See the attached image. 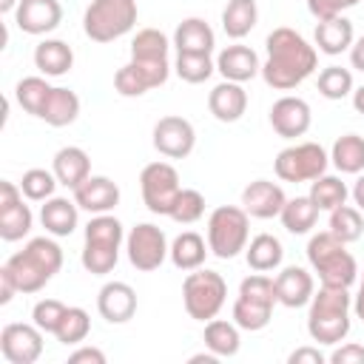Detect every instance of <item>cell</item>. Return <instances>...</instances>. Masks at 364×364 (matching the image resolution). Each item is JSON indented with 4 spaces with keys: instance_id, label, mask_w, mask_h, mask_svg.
I'll return each instance as SVG.
<instances>
[{
    "instance_id": "1",
    "label": "cell",
    "mask_w": 364,
    "mask_h": 364,
    "mask_svg": "<svg viewBox=\"0 0 364 364\" xmlns=\"http://www.w3.org/2000/svg\"><path fill=\"white\" fill-rule=\"evenodd\" d=\"M264 48L267 60L262 63V80L276 91H293L318 65V48L290 26L273 28L264 40Z\"/></svg>"
},
{
    "instance_id": "2",
    "label": "cell",
    "mask_w": 364,
    "mask_h": 364,
    "mask_svg": "<svg viewBox=\"0 0 364 364\" xmlns=\"http://www.w3.org/2000/svg\"><path fill=\"white\" fill-rule=\"evenodd\" d=\"M353 313V296L350 287H330L321 284L318 293H313L310 299V310H307V333L316 344H327L336 347L347 338L350 333V316Z\"/></svg>"
},
{
    "instance_id": "3",
    "label": "cell",
    "mask_w": 364,
    "mask_h": 364,
    "mask_svg": "<svg viewBox=\"0 0 364 364\" xmlns=\"http://www.w3.org/2000/svg\"><path fill=\"white\" fill-rule=\"evenodd\" d=\"M6 267L17 284L20 293H37L43 290L63 267V247L48 236L28 239L23 250L11 253L6 259Z\"/></svg>"
},
{
    "instance_id": "4",
    "label": "cell",
    "mask_w": 364,
    "mask_h": 364,
    "mask_svg": "<svg viewBox=\"0 0 364 364\" xmlns=\"http://www.w3.org/2000/svg\"><path fill=\"white\" fill-rule=\"evenodd\" d=\"M307 262L321 284L330 287H353L358 282L355 256L347 250V242L333 236L330 230L313 233L307 242Z\"/></svg>"
},
{
    "instance_id": "5",
    "label": "cell",
    "mask_w": 364,
    "mask_h": 364,
    "mask_svg": "<svg viewBox=\"0 0 364 364\" xmlns=\"http://www.w3.org/2000/svg\"><path fill=\"white\" fill-rule=\"evenodd\" d=\"M125 242L122 222L111 213H97L85 225L80 262L91 276H108L119 262V247Z\"/></svg>"
},
{
    "instance_id": "6",
    "label": "cell",
    "mask_w": 364,
    "mask_h": 364,
    "mask_svg": "<svg viewBox=\"0 0 364 364\" xmlns=\"http://www.w3.org/2000/svg\"><path fill=\"white\" fill-rule=\"evenodd\" d=\"M276 304H279V299H276L273 279L267 273L253 270V276L242 279V284H239V296L233 301V321L239 324V330H247V333L264 330L273 318Z\"/></svg>"
},
{
    "instance_id": "7",
    "label": "cell",
    "mask_w": 364,
    "mask_h": 364,
    "mask_svg": "<svg viewBox=\"0 0 364 364\" xmlns=\"http://www.w3.org/2000/svg\"><path fill=\"white\" fill-rule=\"evenodd\" d=\"M136 0H91L82 14V31L94 43H114L136 26Z\"/></svg>"
},
{
    "instance_id": "8",
    "label": "cell",
    "mask_w": 364,
    "mask_h": 364,
    "mask_svg": "<svg viewBox=\"0 0 364 364\" xmlns=\"http://www.w3.org/2000/svg\"><path fill=\"white\" fill-rule=\"evenodd\" d=\"M250 216L239 205H219L208 216V247L216 259H236L247 247Z\"/></svg>"
},
{
    "instance_id": "9",
    "label": "cell",
    "mask_w": 364,
    "mask_h": 364,
    "mask_svg": "<svg viewBox=\"0 0 364 364\" xmlns=\"http://www.w3.org/2000/svg\"><path fill=\"white\" fill-rule=\"evenodd\" d=\"M225 299H228V284H225L222 273L208 270V267L188 270V276L182 282V304L191 318H196V321L216 318L219 310L225 307Z\"/></svg>"
},
{
    "instance_id": "10",
    "label": "cell",
    "mask_w": 364,
    "mask_h": 364,
    "mask_svg": "<svg viewBox=\"0 0 364 364\" xmlns=\"http://www.w3.org/2000/svg\"><path fill=\"white\" fill-rule=\"evenodd\" d=\"M327 165H330V154L318 142H296L276 154L273 171L282 182L299 185V182H313L321 173H327Z\"/></svg>"
},
{
    "instance_id": "11",
    "label": "cell",
    "mask_w": 364,
    "mask_h": 364,
    "mask_svg": "<svg viewBox=\"0 0 364 364\" xmlns=\"http://www.w3.org/2000/svg\"><path fill=\"white\" fill-rule=\"evenodd\" d=\"M139 191H142V202L151 213L168 216L182 191L176 168L171 162H148L139 173Z\"/></svg>"
},
{
    "instance_id": "12",
    "label": "cell",
    "mask_w": 364,
    "mask_h": 364,
    "mask_svg": "<svg viewBox=\"0 0 364 364\" xmlns=\"http://www.w3.org/2000/svg\"><path fill=\"white\" fill-rule=\"evenodd\" d=\"M168 236L159 225L154 222H139L134 225L128 233H125V253H128V262L142 270V273H151L156 267H162V262L168 259Z\"/></svg>"
},
{
    "instance_id": "13",
    "label": "cell",
    "mask_w": 364,
    "mask_h": 364,
    "mask_svg": "<svg viewBox=\"0 0 364 364\" xmlns=\"http://www.w3.org/2000/svg\"><path fill=\"white\" fill-rule=\"evenodd\" d=\"M171 77L168 60H128L114 74V88L119 97H142L151 88L165 85Z\"/></svg>"
},
{
    "instance_id": "14",
    "label": "cell",
    "mask_w": 364,
    "mask_h": 364,
    "mask_svg": "<svg viewBox=\"0 0 364 364\" xmlns=\"http://www.w3.org/2000/svg\"><path fill=\"white\" fill-rule=\"evenodd\" d=\"M43 330L31 321H11L0 330V353L9 364H34L43 355Z\"/></svg>"
},
{
    "instance_id": "15",
    "label": "cell",
    "mask_w": 364,
    "mask_h": 364,
    "mask_svg": "<svg viewBox=\"0 0 364 364\" xmlns=\"http://www.w3.org/2000/svg\"><path fill=\"white\" fill-rule=\"evenodd\" d=\"M193 145H196V131H193L191 119L176 117V114H168V117L156 119V125H154V148L162 156L185 159V156H191Z\"/></svg>"
},
{
    "instance_id": "16",
    "label": "cell",
    "mask_w": 364,
    "mask_h": 364,
    "mask_svg": "<svg viewBox=\"0 0 364 364\" xmlns=\"http://www.w3.org/2000/svg\"><path fill=\"white\" fill-rule=\"evenodd\" d=\"M267 119H270V128H273L282 139H296V136H304V134L310 131L313 111H310L307 100L293 97V94H284V97H279V100L270 105Z\"/></svg>"
},
{
    "instance_id": "17",
    "label": "cell",
    "mask_w": 364,
    "mask_h": 364,
    "mask_svg": "<svg viewBox=\"0 0 364 364\" xmlns=\"http://www.w3.org/2000/svg\"><path fill=\"white\" fill-rule=\"evenodd\" d=\"M14 23L23 34L43 37L63 23L60 0H20L14 9Z\"/></svg>"
},
{
    "instance_id": "18",
    "label": "cell",
    "mask_w": 364,
    "mask_h": 364,
    "mask_svg": "<svg viewBox=\"0 0 364 364\" xmlns=\"http://www.w3.org/2000/svg\"><path fill=\"white\" fill-rule=\"evenodd\" d=\"M273 287H276V299L279 304L284 307H304L310 304L313 293H316V282H313V273L307 267H299V264H287L276 273L273 279Z\"/></svg>"
},
{
    "instance_id": "19",
    "label": "cell",
    "mask_w": 364,
    "mask_h": 364,
    "mask_svg": "<svg viewBox=\"0 0 364 364\" xmlns=\"http://www.w3.org/2000/svg\"><path fill=\"white\" fill-rule=\"evenodd\" d=\"M284 202H287V196H284L282 185L270 182V179H253L242 191V208L253 219H273V216H279Z\"/></svg>"
},
{
    "instance_id": "20",
    "label": "cell",
    "mask_w": 364,
    "mask_h": 364,
    "mask_svg": "<svg viewBox=\"0 0 364 364\" xmlns=\"http://www.w3.org/2000/svg\"><path fill=\"white\" fill-rule=\"evenodd\" d=\"M97 310L108 324H125L136 313V290L128 282H105L97 293Z\"/></svg>"
},
{
    "instance_id": "21",
    "label": "cell",
    "mask_w": 364,
    "mask_h": 364,
    "mask_svg": "<svg viewBox=\"0 0 364 364\" xmlns=\"http://www.w3.org/2000/svg\"><path fill=\"white\" fill-rule=\"evenodd\" d=\"M74 202L80 205V210H88L91 216L111 213L119 205V185L108 176L91 173L80 188H74Z\"/></svg>"
},
{
    "instance_id": "22",
    "label": "cell",
    "mask_w": 364,
    "mask_h": 364,
    "mask_svg": "<svg viewBox=\"0 0 364 364\" xmlns=\"http://www.w3.org/2000/svg\"><path fill=\"white\" fill-rule=\"evenodd\" d=\"M216 71L222 74V80L247 82V80H253L256 74H262V63H259V54H256L250 46L233 43V46H225V48L216 54Z\"/></svg>"
},
{
    "instance_id": "23",
    "label": "cell",
    "mask_w": 364,
    "mask_h": 364,
    "mask_svg": "<svg viewBox=\"0 0 364 364\" xmlns=\"http://www.w3.org/2000/svg\"><path fill=\"white\" fill-rule=\"evenodd\" d=\"M208 111H210L219 122H236V119H242L245 111H247V91L242 88V82L222 80V82L213 85L210 94H208Z\"/></svg>"
},
{
    "instance_id": "24",
    "label": "cell",
    "mask_w": 364,
    "mask_h": 364,
    "mask_svg": "<svg viewBox=\"0 0 364 364\" xmlns=\"http://www.w3.org/2000/svg\"><path fill=\"white\" fill-rule=\"evenodd\" d=\"M51 171H54V176H57L60 185H65L68 191H74V188H80L91 176V159H88V154L82 148L65 145V148H60L54 154Z\"/></svg>"
},
{
    "instance_id": "25",
    "label": "cell",
    "mask_w": 364,
    "mask_h": 364,
    "mask_svg": "<svg viewBox=\"0 0 364 364\" xmlns=\"http://www.w3.org/2000/svg\"><path fill=\"white\" fill-rule=\"evenodd\" d=\"M216 34L202 17H185L173 31L176 54H213Z\"/></svg>"
},
{
    "instance_id": "26",
    "label": "cell",
    "mask_w": 364,
    "mask_h": 364,
    "mask_svg": "<svg viewBox=\"0 0 364 364\" xmlns=\"http://www.w3.org/2000/svg\"><path fill=\"white\" fill-rule=\"evenodd\" d=\"M71 65H74V51L65 40L46 37L34 46V68L43 77H63L71 71Z\"/></svg>"
},
{
    "instance_id": "27",
    "label": "cell",
    "mask_w": 364,
    "mask_h": 364,
    "mask_svg": "<svg viewBox=\"0 0 364 364\" xmlns=\"http://www.w3.org/2000/svg\"><path fill=\"white\" fill-rule=\"evenodd\" d=\"M40 222L51 236H71L80 225V205L65 196H51L40 208Z\"/></svg>"
},
{
    "instance_id": "28",
    "label": "cell",
    "mask_w": 364,
    "mask_h": 364,
    "mask_svg": "<svg viewBox=\"0 0 364 364\" xmlns=\"http://www.w3.org/2000/svg\"><path fill=\"white\" fill-rule=\"evenodd\" d=\"M313 40H316V48L321 54L336 57L341 51H350L353 40H355V31H353V23L344 14H338V17H330V20H318Z\"/></svg>"
},
{
    "instance_id": "29",
    "label": "cell",
    "mask_w": 364,
    "mask_h": 364,
    "mask_svg": "<svg viewBox=\"0 0 364 364\" xmlns=\"http://www.w3.org/2000/svg\"><path fill=\"white\" fill-rule=\"evenodd\" d=\"M77 117H80V97H77L71 88L54 85L51 94L46 97L43 111H40L37 119H43V122L51 125V128H65V125H71Z\"/></svg>"
},
{
    "instance_id": "30",
    "label": "cell",
    "mask_w": 364,
    "mask_h": 364,
    "mask_svg": "<svg viewBox=\"0 0 364 364\" xmlns=\"http://www.w3.org/2000/svg\"><path fill=\"white\" fill-rule=\"evenodd\" d=\"M210 253L208 242L193 233V230H182L173 242H171V250H168V259L173 262L176 270H196L205 264V256Z\"/></svg>"
},
{
    "instance_id": "31",
    "label": "cell",
    "mask_w": 364,
    "mask_h": 364,
    "mask_svg": "<svg viewBox=\"0 0 364 364\" xmlns=\"http://www.w3.org/2000/svg\"><path fill=\"white\" fill-rule=\"evenodd\" d=\"M245 259H247V267L256 270V273H270L282 264L284 259V247L282 242L273 236V233H259L247 242L245 247Z\"/></svg>"
},
{
    "instance_id": "32",
    "label": "cell",
    "mask_w": 364,
    "mask_h": 364,
    "mask_svg": "<svg viewBox=\"0 0 364 364\" xmlns=\"http://www.w3.org/2000/svg\"><path fill=\"white\" fill-rule=\"evenodd\" d=\"M205 347L210 353H216L219 358H230L239 353L242 347V336H239V324L236 321H225V318H210L205 321V336H202Z\"/></svg>"
},
{
    "instance_id": "33",
    "label": "cell",
    "mask_w": 364,
    "mask_h": 364,
    "mask_svg": "<svg viewBox=\"0 0 364 364\" xmlns=\"http://www.w3.org/2000/svg\"><path fill=\"white\" fill-rule=\"evenodd\" d=\"M256 20H259L256 0H228L222 11V31L230 40H242L256 28Z\"/></svg>"
},
{
    "instance_id": "34",
    "label": "cell",
    "mask_w": 364,
    "mask_h": 364,
    "mask_svg": "<svg viewBox=\"0 0 364 364\" xmlns=\"http://www.w3.org/2000/svg\"><path fill=\"white\" fill-rule=\"evenodd\" d=\"M279 219H282V225H284L287 233L304 236V233H310V230L316 228V222H318V208L313 205L310 196H293V199L284 202Z\"/></svg>"
},
{
    "instance_id": "35",
    "label": "cell",
    "mask_w": 364,
    "mask_h": 364,
    "mask_svg": "<svg viewBox=\"0 0 364 364\" xmlns=\"http://www.w3.org/2000/svg\"><path fill=\"white\" fill-rule=\"evenodd\" d=\"M330 162L341 173H361L364 171V136L341 134L330 148Z\"/></svg>"
},
{
    "instance_id": "36",
    "label": "cell",
    "mask_w": 364,
    "mask_h": 364,
    "mask_svg": "<svg viewBox=\"0 0 364 364\" xmlns=\"http://www.w3.org/2000/svg\"><path fill=\"white\" fill-rule=\"evenodd\" d=\"M31 225H34V213L23 199L11 205H0V239L3 242H17L28 236Z\"/></svg>"
},
{
    "instance_id": "37",
    "label": "cell",
    "mask_w": 364,
    "mask_h": 364,
    "mask_svg": "<svg viewBox=\"0 0 364 364\" xmlns=\"http://www.w3.org/2000/svg\"><path fill=\"white\" fill-rule=\"evenodd\" d=\"M310 199H313V205L318 208V210H333V208H338V205H344L347 202V196H350V188L341 182V176H333V173H321L318 179H313L310 182V193H307Z\"/></svg>"
},
{
    "instance_id": "38",
    "label": "cell",
    "mask_w": 364,
    "mask_h": 364,
    "mask_svg": "<svg viewBox=\"0 0 364 364\" xmlns=\"http://www.w3.org/2000/svg\"><path fill=\"white\" fill-rule=\"evenodd\" d=\"M327 230L333 233V236H338L341 242H358L361 239V233H364V216H361V210L358 208H353V205H338V208H333L330 210V219H327Z\"/></svg>"
},
{
    "instance_id": "39",
    "label": "cell",
    "mask_w": 364,
    "mask_h": 364,
    "mask_svg": "<svg viewBox=\"0 0 364 364\" xmlns=\"http://www.w3.org/2000/svg\"><path fill=\"white\" fill-rule=\"evenodd\" d=\"M171 46L159 28H139L131 40V60H168Z\"/></svg>"
},
{
    "instance_id": "40",
    "label": "cell",
    "mask_w": 364,
    "mask_h": 364,
    "mask_svg": "<svg viewBox=\"0 0 364 364\" xmlns=\"http://www.w3.org/2000/svg\"><path fill=\"white\" fill-rule=\"evenodd\" d=\"M88 333H91V316L82 307H68L60 318V327L54 330V338L65 347H77L88 338Z\"/></svg>"
},
{
    "instance_id": "41",
    "label": "cell",
    "mask_w": 364,
    "mask_h": 364,
    "mask_svg": "<svg viewBox=\"0 0 364 364\" xmlns=\"http://www.w3.org/2000/svg\"><path fill=\"white\" fill-rule=\"evenodd\" d=\"M51 88H54V85H48L46 77H23V80L14 85V100H17V105H20L26 114L40 117L43 102H46V97L51 94Z\"/></svg>"
},
{
    "instance_id": "42",
    "label": "cell",
    "mask_w": 364,
    "mask_h": 364,
    "mask_svg": "<svg viewBox=\"0 0 364 364\" xmlns=\"http://www.w3.org/2000/svg\"><path fill=\"white\" fill-rule=\"evenodd\" d=\"M173 71H176V77L182 82L199 85V82L210 80V74L216 71V60L210 54H176Z\"/></svg>"
},
{
    "instance_id": "43",
    "label": "cell",
    "mask_w": 364,
    "mask_h": 364,
    "mask_svg": "<svg viewBox=\"0 0 364 364\" xmlns=\"http://www.w3.org/2000/svg\"><path fill=\"white\" fill-rule=\"evenodd\" d=\"M353 71L341 65H327L318 71V94L324 100H344L353 94Z\"/></svg>"
},
{
    "instance_id": "44",
    "label": "cell",
    "mask_w": 364,
    "mask_h": 364,
    "mask_svg": "<svg viewBox=\"0 0 364 364\" xmlns=\"http://www.w3.org/2000/svg\"><path fill=\"white\" fill-rule=\"evenodd\" d=\"M57 176L54 171H46V168H28L20 179V191L28 202H46L54 196V188H57Z\"/></svg>"
},
{
    "instance_id": "45",
    "label": "cell",
    "mask_w": 364,
    "mask_h": 364,
    "mask_svg": "<svg viewBox=\"0 0 364 364\" xmlns=\"http://www.w3.org/2000/svg\"><path fill=\"white\" fill-rule=\"evenodd\" d=\"M168 216L176 225H193V222H199L205 216V196L196 188H182Z\"/></svg>"
},
{
    "instance_id": "46",
    "label": "cell",
    "mask_w": 364,
    "mask_h": 364,
    "mask_svg": "<svg viewBox=\"0 0 364 364\" xmlns=\"http://www.w3.org/2000/svg\"><path fill=\"white\" fill-rule=\"evenodd\" d=\"M65 310H68V304H63L60 299H40V301L34 304V310H31V321H34L43 333H51V336H54V330L60 327V318H63Z\"/></svg>"
},
{
    "instance_id": "47",
    "label": "cell",
    "mask_w": 364,
    "mask_h": 364,
    "mask_svg": "<svg viewBox=\"0 0 364 364\" xmlns=\"http://www.w3.org/2000/svg\"><path fill=\"white\" fill-rule=\"evenodd\" d=\"M353 6H358V0H307V9L316 20L338 17L344 9H353Z\"/></svg>"
},
{
    "instance_id": "48",
    "label": "cell",
    "mask_w": 364,
    "mask_h": 364,
    "mask_svg": "<svg viewBox=\"0 0 364 364\" xmlns=\"http://www.w3.org/2000/svg\"><path fill=\"white\" fill-rule=\"evenodd\" d=\"M327 361L333 364H364V344H355V341H347L341 347H336Z\"/></svg>"
},
{
    "instance_id": "49",
    "label": "cell",
    "mask_w": 364,
    "mask_h": 364,
    "mask_svg": "<svg viewBox=\"0 0 364 364\" xmlns=\"http://www.w3.org/2000/svg\"><path fill=\"white\" fill-rule=\"evenodd\" d=\"M290 364H324L327 355L318 350V347H296L290 355H287Z\"/></svg>"
},
{
    "instance_id": "50",
    "label": "cell",
    "mask_w": 364,
    "mask_h": 364,
    "mask_svg": "<svg viewBox=\"0 0 364 364\" xmlns=\"http://www.w3.org/2000/svg\"><path fill=\"white\" fill-rule=\"evenodd\" d=\"M105 364V353L100 347H77L71 355H68V364Z\"/></svg>"
},
{
    "instance_id": "51",
    "label": "cell",
    "mask_w": 364,
    "mask_h": 364,
    "mask_svg": "<svg viewBox=\"0 0 364 364\" xmlns=\"http://www.w3.org/2000/svg\"><path fill=\"white\" fill-rule=\"evenodd\" d=\"M14 293H20V290H17V284H14L11 273H9V267L3 264V267H0V304H9V301L14 299Z\"/></svg>"
},
{
    "instance_id": "52",
    "label": "cell",
    "mask_w": 364,
    "mask_h": 364,
    "mask_svg": "<svg viewBox=\"0 0 364 364\" xmlns=\"http://www.w3.org/2000/svg\"><path fill=\"white\" fill-rule=\"evenodd\" d=\"M350 65H353L355 71H364V34L355 37L353 46H350Z\"/></svg>"
},
{
    "instance_id": "53",
    "label": "cell",
    "mask_w": 364,
    "mask_h": 364,
    "mask_svg": "<svg viewBox=\"0 0 364 364\" xmlns=\"http://www.w3.org/2000/svg\"><path fill=\"white\" fill-rule=\"evenodd\" d=\"M353 313H355V318L364 321V270H361V276H358V290H355V296H353Z\"/></svg>"
},
{
    "instance_id": "54",
    "label": "cell",
    "mask_w": 364,
    "mask_h": 364,
    "mask_svg": "<svg viewBox=\"0 0 364 364\" xmlns=\"http://www.w3.org/2000/svg\"><path fill=\"white\" fill-rule=\"evenodd\" d=\"M350 196H353L355 208L364 213V173H358V179L353 182V191H350Z\"/></svg>"
},
{
    "instance_id": "55",
    "label": "cell",
    "mask_w": 364,
    "mask_h": 364,
    "mask_svg": "<svg viewBox=\"0 0 364 364\" xmlns=\"http://www.w3.org/2000/svg\"><path fill=\"white\" fill-rule=\"evenodd\" d=\"M216 358H219V355L208 350V353H196V355H191L188 361H191V364H202V361H205V364H216Z\"/></svg>"
},
{
    "instance_id": "56",
    "label": "cell",
    "mask_w": 364,
    "mask_h": 364,
    "mask_svg": "<svg viewBox=\"0 0 364 364\" xmlns=\"http://www.w3.org/2000/svg\"><path fill=\"white\" fill-rule=\"evenodd\" d=\"M353 108L364 117V85H358V88H353Z\"/></svg>"
},
{
    "instance_id": "57",
    "label": "cell",
    "mask_w": 364,
    "mask_h": 364,
    "mask_svg": "<svg viewBox=\"0 0 364 364\" xmlns=\"http://www.w3.org/2000/svg\"><path fill=\"white\" fill-rule=\"evenodd\" d=\"M17 3H20V0H0V11H3V14H11V11L17 9Z\"/></svg>"
}]
</instances>
